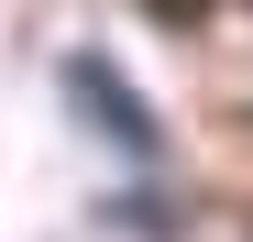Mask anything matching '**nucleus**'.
Here are the masks:
<instances>
[{"instance_id": "f257e3e1", "label": "nucleus", "mask_w": 253, "mask_h": 242, "mask_svg": "<svg viewBox=\"0 0 253 242\" xmlns=\"http://www.w3.org/2000/svg\"><path fill=\"white\" fill-rule=\"evenodd\" d=\"M55 88H66V110L88 121V132L121 154V165H154V154H165V132H154L143 88H132V77H121L110 55H66V66H55Z\"/></svg>"}]
</instances>
